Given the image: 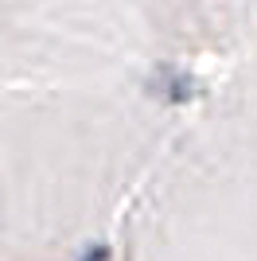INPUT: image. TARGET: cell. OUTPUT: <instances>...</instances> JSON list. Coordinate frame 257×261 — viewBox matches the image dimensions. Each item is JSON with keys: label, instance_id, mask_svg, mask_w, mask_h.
<instances>
[{"label": "cell", "instance_id": "7a4b0ae2", "mask_svg": "<svg viewBox=\"0 0 257 261\" xmlns=\"http://www.w3.org/2000/svg\"><path fill=\"white\" fill-rule=\"evenodd\" d=\"M78 261H113V246H109V242H90V246L78 253Z\"/></svg>", "mask_w": 257, "mask_h": 261}, {"label": "cell", "instance_id": "6da1fadb", "mask_svg": "<svg viewBox=\"0 0 257 261\" xmlns=\"http://www.w3.org/2000/svg\"><path fill=\"white\" fill-rule=\"evenodd\" d=\"M148 94L168 106H187L199 98V86H195V74H187L179 66H156V74L148 78Z\"/></svg>", "mask_w": 257, "mask_h": 261}]
</instances>
